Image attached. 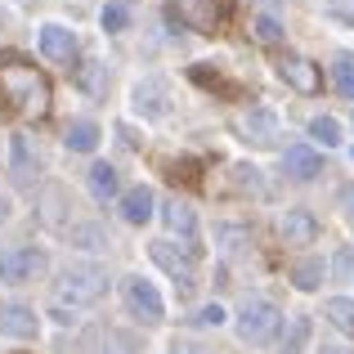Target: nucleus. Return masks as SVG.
<instances>
[{"instance_id":"31","label":"nucleus","mask_w":354,"mask_h":354,"mask_svg":"<svg viewBox=\"0 0 354 354\" xmlns=\"http://www.w3.org/2000/svg\"><path fill=\"white\" fill-rule=\"evenodd\" d=\"M337 207L346 211V216H354V184H341V193H337Z\"/></svg>"},{"instance_id":"24","label":"nucleus","mask_w":354,"mask_h":354,"mask_svg":"<svg viewBox=\"0 0 354 354\" xmlns=\"http://www.w3.org/2000/svg\"><path fill=\"white\" fill-rule=\"evenodd\" d=\"M234 184L242 193H265V180H260L256 166H234Z\"/></svg>"},{"instance_id":"4","label":"nucleus","mask_w":354,"mask_h":354,"mask_svg":"<svg viewBox=\"0 0 354 354\" xmlns=\"http://www.w3.org/2000/svg\"><path fill=\"white\" fill-rule=\"evenodd\" d=\"M121 296H126V310L135 314V319H144V323H162L166 319V301H162V292H157L148 278L130 274L126 283H121Z\"/></svg>"},{"instance_id":"7","label":"nucleus","mask_w":354,"mask_h":354,"mask_svg":"<svg viewBox=\"0 0 354 354\" xmlns=\"http://www.w3.org/2000/svg\"><path fill=\"white\" fill-rule=\"evenodd\" d=\"M148 251H153V260L175 278V287H180V292H193V287H198V269H193V260L189 256H175L171 242H153Z\"/></svg>"},{"instance_id":"33","label":"nucleus","mask_w":354,"mask_h":354,"mask_svg":"<svg viewBox=\"0 0 354 354\" xmlns=\"http://www.w3.org/2000/svg\"><path fill=\"white\" fill-rule=\"evenodd\" d=\"M319 354H346V350H337V346H323Z\"/></svg>"},{"instance_id":"32","label":"nucleus","mask_w":354,"mask_h":354,"mask_svg":"<svg viewBox=\"0 0 354 354\" xmlns=\"http://www.w3.org/2000/svg\"><path fill=\"white\" fill-rule=\"evenodd\" d=\"M171 354H207V350H198V346H180V341H175V350Z\"/></svg>"},{"instance_id":"8","label":"nucleus","mask_w":354,"mask_h":354,"mask_svg":"<svg viewBox=\"0 0 354 354\" xmlns=\"http://www.w3.org/2000/svg\"><path fill=\"white\" fill-rule=\"evenodd\" d=\"M36 41H41V54L54 63H72V54H77V32L63 27V23H45L36 32Z\"/></svg>"},{"instance_id":"27","label":"nucleus","mask_w":354,"mask_h":354,"mask_svg":"<svg viewBox=\"0 0 354 354\" xmlns=\"http://www.w3.org/2000/svg\"><path fill=\"white\" fill-rule=\"evenodd\" d=\"M216 242H225V251H242V247H247V229L220 225V229H216Z\"/></svg>"},{"instance_id":"23","label":"nucleus","mask_w":354,"mask_h":354,"mask_svg":"<svg viewBox=\"0 0 354 354\" xmlns=\"http://www.w3.org/2000/svg\"><path fill=\"white\" fill-rule=\"evenodd\" d=\"M9 153H14V175L18 180H32V157H27V139L23 135L9 139Z\"/></svg>"},{"instance_id":"16","label":"nucleus","mask_w":354,"mask_h":354,"mask_svg":"<svg viewBox=\"0 0 354 354\" xmlns=\"http://www.w3.org/2000/svg\"><path fill=\"white\" fill-rule=\"evenodd\" d=\"M323 319L354 341V301H350V296H332V301H323Z\"/></svg>"},{"instance_id":"17","label":"nucleus","mask_w":354,"mask_h":354,"mask_svg":"<svg viewBox=\"0 0 354 354\" xmlns=\"http://www.w3.org/2000/svg\"><path fill=\"white\" fill-rule=\"evenodd\" d=\"M63 144H68L72 153H95L99 148V126L95 121H72L68 135H63Z\"/></svg>"},{"instance_id":"10","label":"nucleus","mask_w":354,"mask_h":354,"mask_svg":"<svg viewBox=\"0 0 354 354\" xmlns=\"http://www.w3.org/2000/svg\"><path fill=\"white\" fill-rule=\"evenodd\" d=\"M234 130L247 144H274L278 139V121H274V113H265V108H251V113H242L238 121H234Z\"/></svg>"},{"instance_id":"20","label":"nucleus","mask_w":354,"mask_h":354,"mask_svg":"<svg viewBox=\"0 0 354 354\" xmlns=\"http://www.w3.org/2000/svg\"><path fill=\"white\" fill-rule=\"evenodd\" d=\"M90 193H95L99 202L117 198V171L108 162H95V166H90Z\"/></svg>"},{"instance_id":"2","label":"nucleus","mask_w":354,"mask_h":354,"mask_svg":"<svg viewBox=\"0 0 354 354\" xmlns=\"http://www.w3.org/2000/svg\"><path fill=\"white\" fill-rule=\"evenodd\" d=\"M104 292H108V274H104L99 265H68V269L59 274V287H54L59 305H72V310H81V305H95Z\"/></svg>"},{"instance_id":"3","label":"nucleus","mask_w":354,"mask_h":354,"mask_svg":"<svg viewBox=\"0 0 354 354\" xmlns=\"http://www.w3.org/2000/svg\"><path fill=\"white\" fill-rule=\"evenodd\" d=\"M278 328H283V310H278L274 301H247L238 314V337L247 341V346H269V341L278 337Z\"/></svg>"},{"instance_id":"25","label":"nucleus","mask_w":354,"mask_h":354,"mask_svg":"<svg viewBox=\"0 0 354 354\" xmlns=\"http://www.w3.org/2000/svg\"><path fill=\"white\" fill-rule=\"evenodd\" d=\"M72 242H81L86 251H99V247H108L104 229H95V225H77V229H72Z\"/></svg>"},{"instance_id":"21","label":"nucleus","mask_w":354,"mask_h":354,"mask_svg":"<svg viewBox=\"0 0 354 354\" xmlns=\"http://www.w3.org/2000/svg\"><path fill=\"white\" fill-rule=\"evenodd\" d=\"M310 139H319L323 148H337L341 144V121L337 117H314L310 121Z\"/></svg>"},{"instance_id":"6","label":"nucleus","mask_w":354,"mask_h":354,"mask_svg":"<svg viewBox=\"0 0 354 354\" xmlns=\"http://www.w3.org/2000/svg\"><path fill=\"white\" fill-rule=\"evenodd\" d=\"M36 332H41V319H36L32 305H23V301H5V305H0V337L32 341Z\"/></svg>"},{"instance_id":"28","label":"nucleus","mask_w":354,"mask_h":354,"mask_svg":"<svg viewBox=\"0 0 354 354\" xmlns=\"http://www.w3.org/2000/svg\"><path fill=\"white\" fill-rule=\"evenodd\" d=\"M81 86H86L90 95H104V68H99V63H86V68H81Z\"/></svg>"},{"instance_id":"13","label":"nucleus","mask_w":354,"mask_h":354,"mask_svg":"<svg viewBox=\"0 0 354 354\" xmlns=\"http://www.w3.org/2000/svg\"><path fill=\"white\" fill-rule=\"evenodd\" d=\"M283 171L292 175V180H314V175L323 171V157L314 153L310 144H292V148L283 153Z\"/></svg>"},{"instance_id":"30","label":"nucleus","mask_w":354,"mask_h":354,"mask_svg":"<svg viewBox=\"0 0 354 354\" xmlns=\"http://www.w3.org/2000/svg\"><path fill=\"white\" fill-rule=\"evenodd\" d=\"M126 23H130V9L126 5H108L104 9V32H121Z\"/></svg>"},{"instance_id":"22","label":"nucleus","mask_w":354,"mask_h":354,"mask_svg":"<svg viewBox=\"0 0 354 354\" xmlns=\"http://www.w3.org/2000/svg\"><path fill=\"white\" fill-rule=\"evenodd\" d=\"M332 81H337V90L346 99H354V59H350V54H341V59L332 63Z\"/></svg>"},{"instance_id":"19","label":"nucleus","mask_w":354,"mask_h":354,"mask_svg":"<svg viewBox=\"0 0 354 354\" xmlns=\"http://www.w3.org/2000/svg\"><path fill=\"white\" fill-rule=\"evenodd\" d=\"M310 337H314V323L305 319V314H292V319H287V337H283V354H301L310 346Z\"/></svg>"},{"instance_id":"26","label":"nucleus","mask_w":354,"mask_h":354,"mask_svg":"<svg viewBox=\"0 0 354 354\" xmlns=\"http://www.w3.org/2000/svg\"><path fill=\"white\" fill-rule=\"evenodd\" d=\"M251 32H256V41H265V45H278L283 41V27H278V18H256V27H251Z\"/></svg>"},{"instance_id":"5","label":"nucleus","mask_w":354,"mask_h":354,"mask_svg":"<svg viewBox=\"0 0 354 354\" xmlns=\"http://www.w3.org/2000/svg\"><path fill=\"white\" fill-rule=\"evenodd\" d=\"M41 269H45V256L36 247H9V251H0V283H9V287L36 278Z\"/></svg>"},{"instance_id":"18","label":"nucleus","mask_w":354,"mask_h":354,"mask_svg":"<svg viewBox=\"0 0 354 354\" xmlns=\"http://www.w3.org/2000/svg\"><path fill=\"white\" fill-rule=\"evenodd\" d=\"M323 274H328V269H323V260H319V256L296 260V265H292V283H296V292H314V287L323 283Z\"/></svg>"},{"instance_id":"1","label":"nucleus","mask_w":354,"mask_h":354,"mask_svg":"<svg viewBox=\"0 0 354 354\" xmlns=\"http://www.w3.org/2000/svg\"><path fill=\"white\" fill-rule=\"evenodd\" d=\"M0 95H5V104H14L27 117L50 113V81L27 63H5L0 68Z\"/></svg>"},{"instance_id":"14","label":"nucleus","mask_w":354,"mask_h":354,"mask_svg":"<svg viewBox=\"0 0 354 354\" xmlns=\"http://www.w3.org/2000/svg\"><path fill=\"white\" fill-rule=\"evenodd\" d=\"M171 18L198 27V32H211V27H216V9H211V0H171Z\"/></svg>"},{"instance_id":"12","label":"nucleus","mask_w":354,"mask_h":354,"mask_svg":"<svg viewBox=\"0 0 354 354\" xmlns=\"http://www.w3.org/2000/svg\"><path fill=\"white\" fill-rule=\"evenodd\" d=\"M278 234L287 238V247H310V242L319 238V220H314L310 211H287V216L278 220Z\"/></svg>"},{"instance_id":"29","label":"nucleus","mask_w":354,"mask_h":354,"mask_svg":"<svg viewBox=\"0 0 354 354\" xmlns=\"http://www.w3.org/2000/svg\"><path fill=\"white\" fill-rule=\"evenodd\" d=\"M225 323V310L220 305H202L198 314H193V328H220Z\"/></svg>"},{"instance_id":"9","label":"nucleus","mask_w":354,"mask_h":354,"mask_svg":"<svg viewBox=\"0 0 354 354\" xmlns=\"http://www.w3.org/2000/svg\"><path fill=\"white\" fill-rule=\"evenodd\" d=\"M278 77H283L292 90H301V95H319V86H323L319 68H314L310 59H301V54H287V59L278 63Z\"/></svg>"},{"instance_id":"11","label":"nucleus","mask_w":354,"mask_h":354,"mask_svg":"<svg viewBox=\"0 0 354 354\" xmlns=\"http://www.w3.org/2000/svg\"><path fill=\"white\" fill-rule=\"evenodd\" d=\"M153 207H157V198H153L148 184H135V189L121 193V220H126V225H148V220H153Z\"/></svg>"},{"instance_id":"15","label":"nucleus","mask_w":354,"mask_h":354,"mask_svg":"<svg viewBox=\"0 0 354 354\" xmlns=\"http://www.w3.org/2000/svg\"><path fill=\"white\" fill-rule=\"evenodd\" d=\"M162 220H166V229H171V234H180L184 242H189V247L198 242V216H193V207H189V202H180V198H175V202H166Z\"/></svg>"}]
</instances>
